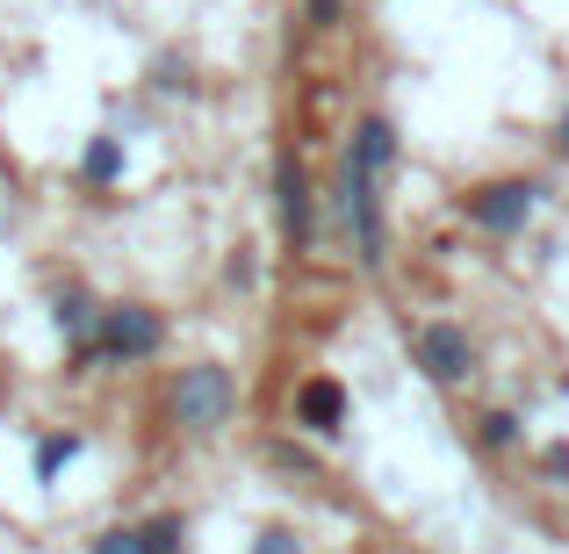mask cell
Returning <instances> with one entry per match:
<instances>
[{
  "instance_id": "6da1fadb",
  "label": "cell",
  "mask_w": 569,
  "mask_h": 554,
  "mask_svg": "<svg viewBox=\"0 0 569 554\" xmlns=\"http://www.w3.org/2000/svg\"><path fill=\"white\" fill-rule=\"evenodd\" d=\"M397 123L389 115H361L347 138V159H339V216H347V238H353V260L368 274H382L389 260V216H382V188L397 173Z\"/></svg>"
},
{
  "instance_id": "7a4b0ae2",
  "label": "cell",
  "mask_w": 569,
  "mask_h": 554,
  "mask_svg": "<svg viewBox=\"0 0 569 554\" xmlns=\"http://www.w3.org/2000/svg\"><path fill=\"white\" fill-rule=\"evenodd\" d=\"M167 417H173V432H188V440H217V432L238 417V374L223 361H188L167 382Z\"/></svg>"
},
{
  "instance_id": "3957f363",
  "label": "cell",
  "mask_w": 569,
  "mask_h": 554,
  "mask_svg": "<svg viewBox=\"0 0 569 554\" xmlns=\"http://www.w3.org/2000/svg\"><path fill=\"white\" fill-rule=\"evenodd\" d=\"M167 353V318L152 303H101L94 324V367H144Z\"/></svg>"
},
{
  "instance_id": "277c9868",
  "label": "cell",
  "mask_w": 569,
  "mask_h": 554,
  "mask_svg": "<svg viewBox=\"0 0 569 554\" xmlns=\"http://www.w3.org/2000/svg\"><path fill=\"white\" fill-rule=\"evenodd\" d=\"M274 223H281V252L289 260H303L318 245V188H310V167L296 144L274 152Z\"/></svg>"
},
{
  "instance_id": "5b68a950",
  "label": "cell",
  "mask_w": 569,
  "mask_h": 554,
  "mask_svg": "<svg viewBox=\"0 0 569 554\" xmlns=\"http://www.w3.org/2000/svg\"><path fill=\"white\" fill-rule=\"evenodd\" d=\"M548 202L541 181H527V173H505V181H476L469 194H461V216L476 223V231L490 238H519L533 223V209Z\"/></svg>"
},
{
  "instance_id": "8992f818",
  "label": "cell",
  "mask_w": 569,
  "mask_h": 554,
  "mask_svg": "<svg viewBox=\"0 0 569 554\" xmlns=\"http://www.w3.org/2000/svg\"><path fill=\"white\" fill-rule=\"evenodd\" d=\"M94 324H101V295L87 281H58L51 289V332L66 346V374H94Z\"/></svg>"
},
{
  "instance_id": "52a82bcc",
  "label": "cell",
  "mask_w": 569,
  "mask_h": 554,
  "mask_svg": "<svg viewBox=\"0 0 569 554\" xmlns=\"http://www.w3.org/2000/svg\"><path fill=\"white\" fill-rule=\"evenodd\" d=\"M411 361H418V374H426L432 389H461L476 374V339L461 332L455 318H432V324L411 332Z\"/></svg>"
},
{
  "instance_id": "ba28073f",
  "label": "cell",
  "mask_w": 569,
  "mask_h": 554,
  "mask_svg": "<svg viewBox=\"0 0 569 554\" xmlns=\"http://www.w3.org/2000/svg\"><path fill=\"white\" fill-rule=\"evenodd\" d=\"M289 417H296V432H310V440H339L347 417H353L347 382H339V374H303V382H296Z\"/></svg>"
},
{
  "instance_id": "9c48e42d",
  "label": "cell",
  "mask_w": 569,
  "mask_h": 554,
  "mask_svg": "<svg viewBox=\"0 0 569 554\" xmlns=\"http://www.w3.org/2000/svg\"><path fill=\"white\" fill-rule=\"evenodd\" d=\"M130 173V144L123 130H94V138L80 144V188H116Z\"/></svg>"
},
{
  "instance_id": "30bf717a",
  "label": "cell",
  "mask_w": 569,
  "mask_h": 554,
  "mask_svg": "<svg viewBox=\"0 0 569 554\" xmlns=\"http://www.w3.org/2000/svg\"><path fill=\"white\" fill-rule=\"evenodd\" d=\"M80 454H87V432H72V425H66V432H43L37 454H29V475H37V490H51Z\"/></svg>"
},
{
  "instance_id": "8fae6325",
  "label": "cell",
  "mask_w": 569,
  "mask_h": 554,
  "mask_svg": "<svg viewBox=\"0 0 569 554\" xmlns=\"http://www.w3.org/2000/svg\"><path fill=\"white\" fill-rule=\"evenodd\" d=\"M138 541L152 547V554H188L194 547V526L181 512H152V518H138Z\"/></svg>"
},
{
  "instance_id": "7c38bea8",
  "label": "cell",
  "mask_w": 569,
  "mask_h": 554,
  "mask_svg": "<svg viewBox=\"0 0 569 554\" xmlns=\"http://www.w3.org/2000/svg\"><path fill=\"white\" fill-rule=\"evenodd\" d=\"M476 440H483L490 454H512V446L527 440V425H519V411H483L476 417Z\"/></svg>"
},
{
  "instance_id": "4fadbf2b",
  "label": "cell",
  "mask_w": 569,
  "mask_h": 554,
  "mask_svg": "<svg viewBox=\"0 0 569 554\" xmlns=\"http://www.w3.org/2000/svg\"><path fill=\"white\" fill-rule=\"evenodd\" d=\"M87 554H152L138 541V526H109V533H94V541H87Z\"/></svg>"
},
{
  "instance_id": "5bb4252c",
  "label": "cell",
  "mask_w": 569,
  "mask_h": 554,
  "mask_svg": "<svg viewBox=\"0 0 569 554\" xmlns=\"http://www.w3.org/2000/svg\"><path fill=\"white\" fill-rule=\"evenodd\" d=\"M246 554H303V541H296V526H260Z\"/></svg>"
},
{
  "instance_id": "9a60e30c",
  "label": "cell",
  "mask_w": 569,
  "mask_h": 554,
  "mask_svg": "<svg viewBox=\"0 0 569 554\" xmlns=\"http://www.w3.org/2000/svg\"><path fill=\"white\" fill-rule=\"evenodd\" d=\"M223 281H231V289H260V260H252V245H238L231 260H223Z\"/></svg>"
},
{
  "instance_id": "2e32d148",
  "label": "cell",
  "mask_w": 569,
  "mask_h": 554,
  "mask_svg": "<svg viewBox=\"0 0 569 554\" xmlns=\"http://www.w3.org/2000/svg\"><path fill=\"white\" fill-rule=\"evenodd\" d=\"M541 475L556 490H569V440H556V446H541Z\"/></svg>"
},
{
  "instance_id": "e0dca14e",
  "label": "cell",
  "mask_w": 569,
  "mask_h": 554,
  "mask_svg": "<svg viewBox=\"0 0 569 554\" xmlns=\"http://www.w3.org/2000/svg\"><path fill=\"white\" fill-rule=\"evenodd\" d=\"M303 14H310V29H339L347 22V0H303Z\"/></svg>"
},
{
  "instance_id": "ac0fdd59",
  "label": "cell",
  "mask_w": 569,
  "mask_h": 554,
  "mask_svg": "<svg viewBox=\"0 0 569 554\" xmlns=\"http://www.w3.org/2000/svg\"><path fill=\"white\" fill-rule=\"evenodd\" d=\"M556 159H569V109L556 115Z\"/></svg>"
}]
</instances>
